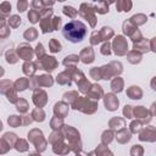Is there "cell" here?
<instances>
[{
    "label": "cell",
    "instance_id": "6da1fadb",
    "mask_svg": "<svg viewBox=\"0 0 156 156\" xmlns=\"http://www.w3.org/2000/svg\"><path fill=\"white\" fill-rule=\"evenodd\" d=\"M63 37L71 43H80L87 35V26L80 21H71L62 29Z\"/></svg>",
    "mask_w": 156,
    "mask_h": 156
},
{
    "label": "cell",
    "instance_id": "7a4b0ae2",
    "mask_svg": "<svg viewBox=\"0 0 156 156\" xmlns=\"http://www.w3.org/2000/svg\"><path fill=\"white\" fill-rule=\"evenodd\" d=\"M71 106L74 110H79L84 113H94L98 108V102L94 99L90 98H84V96H78L72 104Z\"/></svg>",
    "mask_w": 156,
    "mask_h": 156
},
{
    "label": "cell",
    "instance_id": "3957f363",
    "mask_svg": "<svg viewBox=\"0 0 156 156\" xmlns=\"http://www.w3.org/2000/svg\"><path fill=\"white\" fill-rule=\"evenodd\" d=\"M101 69V77L102 79H110L112 76H118L122 72V63L118 61H112L108 65H105L100 67Z\"/></svg>",
    "mask_w": 156,
    "mask_h": 156
},
{
    "label": "cell",
    "instance_id": "277c9868",
    "mask_svg": "<svg viewBox=\"0 0 156 156\" xmlns=\"http://www.w3.org/2000/svg\"><path fill=\"white\" fill-rule=\"evenodd\" d=\"M95 10H94V6L93 5H90V4H88V2H83L82 5H80V7H79V11H78V13L83 17V18H85L88 22H89V24H90V27H95V24H96V17H95Z\"/></svg>",
    "mask_w": 156,
    "mask_h": 156
},
{
    "label": "cell",
    "instance_id": "5b68a950",
    "mask_svg": "<svg viewBox=\"0 0 156 156\" xmlns=\"http://www.w3.org/2000/svg\"><path fill=\"white\" fill-rule=\"evenodd\" d=\"M54 84V79L50 74H41L29 78V88L37 89L39 87H51Z\"/></svg>",
    "mask_w": 156,
    "mask_h": 156
},
{
    "label": "cell",
    "instance_id": "8992f818",
    "mask_svg": "<svg viewBox=\"0 0 156 156\" xmlns=\"http://www.w3.org/2000/svg\"><path fill=\"white\" fill-rule=\"evenodd\" d=\"M37 66L39 69H45L48 72H52L57 66H58V62L56 61V58L54 56H43L40 58H38L37 61Z\"/></svg>",
    "mask_w": 156,
    "mask_h": 156
},
{
    "label": "cell",
    "instance_id": "52a82bcc",
    "mask_svg": "<svg viewBox=\"0 0 156 156\" xmlns=\"http://www.w3.org/2000/svg\"><path fill=\"white\" fill-rule=\"evenodd\" d=\"M112 49H113V52L118 56L127 55V51H128L127 39L123 35H117L112 41Z\"/></svg>",
    "mask_w": 156,
    "mask_h": 156
},
{
    "label": "cell",
    "instance_id": "ba28073f",
    "mask_svg": "<svg viewBox=\"0 0 156 156\" xmlns=\"http://www.w3.org/2000/svg\"><path fill=\"white\" fill-rule=\"evenodd\" d=\"M62 132H63V134L66 135V138L68 139V141H69V144L73 146H79L80 147V139H79V133L74 129V128H72L71 126H63L62 127Z\"/></svg>",
    "mask_w": 156,
    "mask_h": 156
},
{
    "label": "cell",
    "instance_id": "9c48e42d",
    "mask_svg": "<svg viewBox=\"0 0 156 156\" xmlns=\"http://www.w3.org/2000/svg\"><path fill=\"white\" fill-rule=\"evenodd\" d=\"M28 139L35 145V147L39 150V146L43 147V150L45 149V145H46V141L44 140V136H43V133L41 130L39 129H33L28 133Z\"/></svg>",
    "mask_w": 156,
    "mask_h": 156
},
{
    "label": "cell",
    "instance_id": "30bf717a",
    "mask_svg": "<svg viewBox=\"0 0 156 156\" xmlns=\"http://www.w3.org/2000/svg\"><path fill=\"white\" fill-rule=\"evenodd\" d=\"M16 52H17L18 57L22 58V60H24V61H32L33 55L35 54V52L33 51V49H32L28 44H26V43L20 44V45L17 46Z\"/></svg>",
    "mask_w": 156,
    "mask_h": 156
},
{
    "label": "cell",
    "instance_id": "8fae6325",
    "mask_svg": "<svg viewBox=\"0 0 156 156\" xmlns=\"http://www.w3.org/2000/svg\"><path fill=\"white\" fill-rule=\"evenodd\" d=\"M33 102L37 107H44L48 102V95L45 93V90L43 89H34V93H33Z\"/></svg>",
    "mask_w": 156,
    "mask_h": 156
},
{
    "label": "cell",
    "instance_id": "7c38bea8",
    "mask_svg": "<svg viewBox=\"0 0 156 156\" xmlns=\"http://www.w3.org/2000/svg\"><path fill=\"white\" fill-rule=\"evenodd\" d=\"M133 115H134L138 119H140L141 122H144V123H149L150 119H151V113H150V111L146 110L144 106H136V107H134V108H133Z\"/></svg>",
    "mask_w": 156,
    "mask_h": 156
},
{
    "label": "cell",
    "instance_id": "4fadbf2b",
    "mask_svg": "<svg viewBox=\"0 0 156 156\" xmlns=\"http://www.w3.org/2000/svg\"><path fill=\"white\" fill-rule=\"evenodd\" d=\"M72 71H73V67H67L66 71L61 72L57 77H56V82L61 85H71L72 84Z\"/></svg>",
    "mask_w": 156,
    "mask_h": 156
},
{
    "label": "cell",
    "instance_id": "5bb4252c",
    "mask_svg": "<svg viewBox=\"0 0 156 156\" xmlns=\"http://www.w3.org/2000/svg\"><path fill=\"white\" fill-rule=\"evenodd\" d=\"M139 139L146 140V141H155L156 140V128L152 126H149L139 132Z\"/></svg>",
    "mask_w": 156,
    "mask_h": 156
},
{
    "label": "cell",
    "instance_id": "9a60e30c",
    "mask_svg": "<svg viewBox=\"0 0 156 156\" xmlns=\"http://www.w3.org/2000/svg\"><path fill=\"white\" fill-rule=\"evenodd\" d=\"M118 104H119V101H118V99L116 98L115 94L110 93V94H106L104 96V105H105L106 110H108V111H116L117 107H118Z\"/></svg>",
    "mask_w": 156,
    "mask_h": 156
},
{
    "label": "cell",
    "instance_id": "2e32d148",
    "mask_svg": "<svg viewBox=\"0 0 156 156\" xmlns=\"http://www.w3.org/2000/svg\"><path fill=\"white\" fill-rule=\"evenodd\" d=\"M68 107L69 106H68V104L65 100L56 102L55 106H54V113H55V116L61 117V118H65L67 116V113H68Z\"/></svg>",
    "mask_w": 156,
    "mask_h": 156
},
{
    "label": "cell",
    "instance_id": "e0dca14e",
    "mask_svg": "<svg viewBox=\"0 0 156 156\" xmlns=\"http://www.w3.org/2000/svg\"><path fill=\"white\" fill-rule=\"evenodd\" d=\"M79 58L83 63H91L94 60H95V54H94V50L90 48V46H87L84 48L80 54H79Z\"/></svg>",
    "mask_w": 156,
    "mask_h": 156
},
{
    "label": "cell",
    "instance_id": "ac0fdd59",
    "mask_svg": "<svg viewBox=\"0 0 156 156\" xmlns=\"http://www.w3.org/2000/svg\"><path fill=\"white\" fill-rule=\"evenodd\" d=\"M133 49L139 51L140 54H145V52H147L150 50V41L144 39V38H141L140 40H136V41L133 43Z\"/></svg>",
    "mask_w": 156,
    "mask_h": 156
},
{
    "label": "cell",
    "instance_id": "d6986e66",
    "mask_svg": "<svg viewBox=\"0 0 156 156\" xmlns=\"http://www.w3.org/2000/svg\"><path fill=\"white\" fill-rule=\"evenodd\" d=\"M88 98L90 99H94V100H99L102 95H104V91H102V88L99 85V84H91L89 91L87 93Z\"/></svg>",
    "mask_w": 156,
    "mask_h": 156
},
{
    "label": "cell",
    "instance_id": "ffe728a7",
    "mask_svg": "<svg viewBox=\"0 0 156 156\" xmlns=\"http://www.w3.org/2000/svg\"><path fill=\"white\" fill-rule=\"evenodd\" d=\"M50 17H51V16L41 17V18H40V29H41V33H44V34L54 30L52 20H50Z\"/></svg>",
    "mask_w": 156,
    "mask_h": 156
},
{
    "label": "cell",
    "instance_id": "44dd1931",
    "mask_svg": "<svg viewBox=\"0 0 156 156\" xmlns=\"http://www.w3.org/2000/svg\"><path fill=\"white\" fill-rule=\"evenodd\" d=\"M22 67H23V73L26 76H29V77H33L35 71L38 69L37 62H32V61H26Z\"/></svg>",
    "mask_w": 156,
    "mask_h": 156
},
{
    "label": "cell",
    "instance_id": "7402d4cb",
    "mask_svg": "<svg viewBox=\"0 0 156 156\" xmlns=\"http://www.w3.org/2000/svg\"><path fill=\"white\" fill-rule=\"evenodd\" d=\"M127 95L129 99H133V100H138V99H141L143 96V90L136 87V85H132L127 89Z\"/></svg>",
    "mask_w": 156,
    "mask_h": 156
},
{
    "label": "cell",
    "instance_id": "603a6c76",
    "mask_svg": "<svg viewBox=\"0 0 156 156\" xmlns=\"http://www.w3.org/2000/svg\"><path fill=\"white\" fill-rule=\"evenodd\" d=\"M95 2H96V5L94 6L95 12L101 13V15L108 12V1H107V0H98V1H95Z\"/></svg>",
    "mask_w": 156,
    "mask_h": 156
},
{
    "label": "cell",
    "instance_id": "cb8c5ba5",
    "mask_svg": "<svg viewBox=\"0 0 156 156\" xmlns=\"http://www.w3.org/2000/svg\"><path fill=\"white\" fill-rule=\"evenodd\" d=\"M132 132H129V130H127L126 128H121L118 132H117V140L119 141V143H127V141H129L130 140V134Z\"/></svg>",
    "mask_w": 156,
    "mask_h": 156
},
{
    "label": "cell",
    "instance_id": "d4e9b609",
    "mask_svg": "<svg viewBox=\"0 0 156 156\" xmlns=\"http://www.w3.org/2000/svg\"><path fill=\"white\" fill-rule=\"evenodd\" d=\"M133 4H132V0H117V4H116V7H117V11H124V12H128L130 11Z\"/></svg>",
    "mask_w": 156,
    "mask_h": 156
},
{
    "label": "cell",
    "instance_id": "484cf974",
    "mask_svg": "<svg viewBox=\"0 0 156 156\" xmlns=\"http://www.w3.org/2000/svg\"><path fill=\"white\" fill-rule=\"evenodd\" d=\"M13 85H15V89L17 91H23L27 88H29V79L28 78H18L13 83Z\"/></svg>",
    "mask_w": 156,
    "mask_h": 156
},
{
    "label": "cell",
    "instance_id": "4316f807",
    "mask_svg": "<svg viewBox=\"0 0 156 156\" xmlns=\"http://www.w3.org/2000/svg\"><path fill=\"white\" fill-rule=\"evenodd\" d=\"M99 33H100L101 41H108V39H111L113 37V30L110 27H102L99 30Z\"/></svg>",
    "mask_w": 156,
    "mask_h": 156
},
{
    "label": "cell",
    "instance_id": "83f0119b",
    "mask_svg": "<svg viewBox=\"0 0 156 156\" xmlns=\"http://www.w3.org/2000/svg\"><path fill=\"white\" fill-rule=\"evenodd\" d=\"M123 85H124V82H123V79L121 77H116L111 82V89L115 93H121L123 90Z\"/></svg>",
    "mask_w": 156,
    "mask_h": 156
},
{
    "label": "cell",
    "instance_id": "f1b7e54d",
    "mask_svg": "<svg viewBox=\"0 0 156 156\" xmlns=\"http://www.w3.org/2000/svg\"><path fill=\"white\" fill-rule=\"evenodd\" d=\"M127 58H128V61H129L130 63L135 65V63H139V62L141 61V54H140L139 51H136V50H134V49H133L132 51H129V52H128Z\"/></svg>",
    "mask_w": 156,
    "mask_h": 156
},
{
    "label": "cell",
    "instance_id": "f546056e",
    "mask_svg": "<svg viewBox=\"0 0 156 156\" xmlns=\"http://www.w3.org/2000/svg\"><path fill=\"white\" fill-rule=\"evenodd\" d=\"M79 60H80V58H79L78 55H68V56L65 57V60H63L62 63H63L66 67H76V65L78 63Z\"/></svg>",
    "mask_w": 156,
    "mask_h": 156
},
{
    "label": "cell",
    "instance_id": "4dcf8cb0",
    "mask_svg": "<svg viewBox=\"0 0 156 156\" xmlns=\"http://www.w3.org/2000/svg\"><path fill=\"white\" fill-rule=\"evenodd\" d=\"M108 126L111 129H121L124 127V119L121 118V117H113L110 119L108 122Z\"/></svg>",
    "mask_w": 156,
    "mask_h": 156
},
{
    "label": "cell",
    "instance_id": "1f68e13d",
    "mask_svg": "<svg viewBox=\"0 0 156 156\" xmlns=\"http://www.w3.org/2000/svg\"><path fill=\"white\" fill-rule=\"evenodd\" d=\"M146 20H147V17L145 16V15H143V13H138V15H134V16H132L130 18H129V21L135 26V27H138V26H141V24H144L145 22H146Z\"/></svg>",
    "mask_w": 156,
    "mask_h": 156
},
{
    "label": "cell",
    "instance_id": "d6a6232c",
    "mask_svg": "<svg viewBox=\"0 0 156 156\" xmlns=\"http://www.w3.org/2000/svg\"><path fill=\"white\" fill-rule=\"evenodd\" d=\"M32 117L37 122H43L45 119V112H44V110L41 107H37V108H34L32 111Z\"/></svg>",
    "mask_w": 156,
    "mask_h": 156
},
{
    "label": "cell",
    "instance_id": "836d02e7",
    "mask_svg": "<svg viewBox=\"0 0 156 156\" xmlns=\"http://www.w3.org/2000/svg\"><path fill=\"white\" fill-rule=\"evenodd\" d=\"M63 126H65V124H63V119H62L61 117L55 116V117H52V119L50 121V127H51L54 130L62 129V127H63Z\"/></svg>",
    "mask_w": 156,
    "mask_h": 156
},
{
    "label": "cell",
    "instance_id": "e575fe53",
    "mask_svg": "<svg viewBox=\"0 0 156 156\" xmlns=\"http://www.w3.org/2000/svg\"><path fill=\"white\" fill-rule=\"evenodd\" d=\"M23 37H24L26 40L33 41V40H35L37 37H38V30H37L35 28H28V29L23 33Z\"/></svg>",
    "mask_w": 156,
    "mask_h": 156
},
{
    "label": "cell",
    "instance_id": "d590c367",
    "mask_svg": "<svg viewBox=\"0 0 156 156\" xmlns=\"http://www.w3.org/2000/svg\"><path fill=\"white\" fill-rule=\"evenodd\" d=\"M16 108H17L18 112L26 113V112L28 111V108H29V105H28L27 100H24V99H18L17 102H16Z\"/></svg>",
    "mask_w": 156,
    "mask_h": 156
},
{
    "label": "cell",
    "instance_id": "8d00e7d4",
    "mask_svg": "<svg viewBox=\"0 0 156 156\" xmlns=\"http://www.w3.org/2000/svg\"><path fill=\"white\" fill-rule=\"evenodd\" d=\"M136 29V27L128 20V21H126V22H123V32H124V34L126 35H128V37H130L133 33H134V30Z\"/></svg>",
    "mask_w": 156,
    "mask_h": 156
},
{
    "label": "cell",
    "instance_id": "74e56055",
    "mask_svg": "<svg viewBox=\"0 0 156 156\" xmlns=\"http://www.w3.org/2000/svg\"><path fill=\"white\" fill-rule=\"evenodd\" d=\"M40 18H41V16H40V11H38V10H35V9L29 10V12H28V20H29L32 23H37V22H39Z\"/></svg>",
    "mask_w": 156,
    "mask_h": 156
},
{
    "label": "cell",
    "instance_id": "f35d334b",
    "mask_svg": "<svg viewBox=\"0 0 156 156\" xmlns=\"http://www.w3.org/2000/svg\"><path fill=\"white\" fill-rule=\"evenodd\" d=\"M61 43L56 39V38H52V39H50V41H49V50L51 51V52H58L60 50H61Z\"/></svg>",
    "mask_w": 156,
    "mask_h": 156
},
{
    "label": "cell",
    "instance_id": "ab89813d",
    "mask_svg": "<svg viewBox=\"0 0 156 156\" xmlns=\"http://www.w3.org/2000/svg\"><path fill=\"white\" fill-rule=\"evenodd\" d=\"M5 57H6V61L9 63H16L18 61V58H20L18 55H17V52H15L13 50H7L5 52Z\"/></svg>",
    "mask_w": 156,
    "mask_h": 156
},
{
    "label": "cell",
    "instance_id": "60d3db41",
    "mask_svg": "<svg viewBox=\"0 0 156 156\" xmlns=\"http://www.w3.org/2000/svg\"><path fill=\"white\" fill-rule=\"evenodd\" d=\"M21 17L17 16V15H12L9 17L7 20V23H9V27H12V28H17L20 24H21Z\"/></svg>",
    "mask_w": 156,
    "mask_h": 156
},
{
    "label": "cell",
    "instance_id": "b9f144b4",
    "mask_svg": "<svg viewBox=\"0 0 156 156\" xmlns=\"http://www.w3.org/2000/svg\"><path fill=\"white\" fill-rule=\"evenodd\" d=\"M7 122H9V124L11 127H18V126L23 124V117H18V116H15L13 115V116H10L9 117Z\"/></svg>",
    "mask_w": 156,
    "mask_h": 156
},
{
    "label": "cell",
    "instance_id": "7bdbcfd3",
    "mask_svg": "<svg viewBox=\"0 0 156 156\" xmlns=\"http://www.w3.org/2000/svg\"><path fill=\"white\" fill-rule=\"evenodd\" d=\"M0 12H1L2 18H4L5 16L10 15V12H11V4H10L9 1H4V2H1V5H0Z\"/></svg>",
    "mask_w": 156,
    "mask_h": 156
},
{
    "label": "cell",
    "instance_id": "ee69618b",
    "mask_svg": "<svg viewBox=\"0 0 156 156\" xmlns=\"http://www.w3.org/2000/svg\"><path fill=\"white\" fill-rule=\"evenodd\" d=\"M62 11H63V13H65L66 16H68L69 18H74V17L78 15V11H77L76 9H73L72 6H65Z\"/></svg>",
    "mask_w": 156,
    "mask_h": 156
},
{
    "label": "cell",
    "instance_id": "f6af8a7d",
    "mask_svg": "<svg viewBox=\"0 0 156 156\" xmlns=\"http://www.w3.org/2000/svg\"><path fill=\"white\" fill-rule=\"evenodd\" d=\"M112 139H113V133H112V130H105V132L102 133V136H101L102 144H110Z\"/></svg>",
    "mask_w": 156,
    "mask_h": 156
},
{
    "label": "cell",
    "instance_id": "bcb514c9",
    "mask_svg": "<svg viewBox=\"0 0 156 156\" xmlns=\"http://www.w3.org/2000/svg\"><path fill=\"white\" fill-rule=\"evenodd\" d=\"M77 98H78V93L77 91H68V93H65L63 94V100L65 101H68L69 104H72Z\"/></svg>",
    "mask_w": 156,
    "mask_h": 156
},
{
    "label": "cell",
    "instance_id": "7dc6e473",
    "mask_svg": "<svg viewBox=\"0 0 156 156\" xmlns=\"http://www.w3.org/2000/svg\"><path fill=\"white\" fill-rule=\"evenodd\" d=\"M141 121L140 119H136V121H133L130 123V132L132 133H139L143 128H141Z\"/></svg>",
    "mask_w": 156,
    "mask_h": 156
},
{
    "label": "cell",
    "instance_id": "c3c4849f",
    "mask_svg": "<svg viewBox=\"0 0 156 156\" xmlns=\"http://www.w3.org/2000/svg\"><path fill=\"white\" fill-rule=\"evenodd\" d=\"M90 77H91L93 79H95V80L102 79V77H101V69H100V67H93V68L90 69Z\"/></svg>",
    "mask_w": 156,
    "mask_h": 156
},
{
    "label": "cell",
    "instance_id": "681fc988",
    "mask_svg": "<svg viewBox=\"0 0 156 156\" xmlns=\"http://www.w3.org/2000/svg\"><path fill=\"white\" fill-rule=\"evenodd\" d=\"M101 41V38H100V33L98 30H94L90 35V44L91 45H98L99 43Z\"/></svg>",
    "mask_w": 156,
    "mask_h": 156
},
{
    "label": "cell",
    "instance_id": "f907efd6",
    "mask_svg": "<svg viewBox=\"0 0 156 156\" xmlns=\"http://www.w3.org/2000/svg\"><path fill=\"white\" fill-rule=\"evenodd\" d=\"M15 146H16V149H17L18 151H26V150L28 149V144H27L26 140H23V139H20V140L17 139Z\"/></svg>",
    "mask_w": 156,
    "mask_h": 156
},
{
    "label": "cell",
    "instance_id": "816d5d0a",
    "mask_svg": "<svg viewBox=\"0 0 156 156\" xmlns=\"http://www.w3.org/2000/svg\"><path fill=\"white\" fill-rule=\"evenodd\" d=\"M0 30H1V33H0L1 38H6L7 35H10V27H6L4 18H1V29Z\"/></svg>",
    "mask_w": 156,
    "mask_h": 156
},
{
    "label": "cell",
    "instance_id": "f5cc1de1",
    "mask_svg": "<svg viewBox=\"0 0 156 156\" xmlns=\"http://www.w3.org/2000/svg\"><path fill=\"white\" fill-rule=\"evenodd\" d=\"M35 55H37V57L38 58H40V57H43V56H45L46 54H45V49H44V46H43V44L41 43H39L37 46H35Z\"/></svg>",
    "mask_w": 156,
    "mask_h": 156
},
{
    "label": "cell",
    "instance_id": "db71d44e",
    "mask_svg": "<svg viewBox=\"0 0 156 156\" xmlns=\"http://www.w3.org/2000/svg\"><path fill=\"white\" fill-rule=\"evenodd\" d=\"M123 115H124V117H127V118H133V117H134V115H133V106L126 105L124 108H123Z\"/></svg>",
    "mask_w": 156,
    "mask_h": 156
},
{
    "label": "cell",
    "instance_id": "11a10c76",
    "mask_svg": "<svg viewBox=\"0 0 156 156\" xmlns=\"http://www.w3.org/2000/svg\"><path fill=\"white\" fill-rule=\"evenodd\" d=\"M17 9L20 12H24L28 9V1L27 0H18L17 2Z\"/></svg>",
    "mask_w": 156,
    "mask_h": 156
},
{
    "label": "cell",
    "instance_id": "9f6ffc18",
    "mask_svg": "<svg viewBox=\"0 0 156 156\" xmlns=\"http://www.w3.org/2000/svg\"><path fill=\"white\" fill-rule=\"evenodd\" d=\"M101 54L102 55H105V56H107V55H110L111 54V44L108 43V41H106L102 46H101Z\"/></svg>",
    "mask_w": 156,
    "mask_h": 156
},
{
    "label": "cell",
    "instance_id": "6f0895ef",
    "mask_svg": "<svg viewBox=\"0 0 156 156\" xmlns=\"http://www.w3.org/2000/svg\"><path fill=\"white\" fill-rule=\"evenodd\" d=\"M32 9H35L38 11H41L44 9V4L41 0H33L32 1Z\"/></svg>",
    "mask_w": 156,
    "mask_h": 156
},
{
    "label": "cell",
    "instance_id": "680465c9",
    "mask_svg": "<svg viewBox=\"0 0 156 156\" xmlns=\"http://www.w3.org/2000/svg\"><path fill=\"white\" fill-rule=\"evenodd\" d=\"M141 38H143V37H141V33H140V30H139L138 28H136V29L134 30V33L130 35V39L133 40V43H134V41H136V40H140Z\"/></svg>",
    "mask_w": 156,
    "mask_h": 156
},
{
    "label": "cell",
    "instance_id": "91938a15",
    "mask_svg": "<svg viewBox=\"0 0 156 156\" xmlns=\"http://www.w3.org/2000/svg\"><path fill=\"white\" fill-rule=\"evenodd\" d=\"M52 26H54V30H56V29H58L60 28V26H61V18L60 17H54L52 18Z\"/></svg>",
    "mask_w": 156,
    "mask_h": 156
},
{
    "label": "cell",
    "instance_id": "94428289",
    "mask_svg": "<svg viewBox=\"0 0 156 156\" xmlns=\"http://www.w3.org/2000/svg\"><path fill=\"white\" fill-rule=\"evenodd\" d=\"M150 50L154 51V52H156V37L150 40Z\"/></svg>",
    "mask_w": 156,
    "mask_h": 156
},
{
    "label": "cell",
    "instance_id": "6125c7cd",
    "mask_svg": "<svg viewBox=\"0 0 156 156\" xmlns=\"http://www.w3.org/2000/svg\"><path fill=\"white\" fill-rule=\"evenodd\" d=\"M41 1H43V4H44V6H45V7L52 6V5H54V2H55V0H41Z\"/></svg>",
    "mask_w": 156,
    "mask_h": 156
},
{
    "label": "cell",
    "instance_id": "be15d7a7",
    "mask_svg": "<svg viewBox=\"0 0 156 156\" xmlns=\"http://www.w3.org/2000/svg\"><path fill=\"white\" fill-rule=\"evenodd\" d=\"M150 113H151V116H156V102H154V104L151 105V107H150Z\"/></svg>",
    "mask_w": 156,
    "mask_h": 156
},
{
    "label": "cell",
    "instance_id": "e7e4bbea",
    "mask_svg": "<svg viewBox=\"0 0 156 156\" xmlns=\"http://www.w3.org/2000/svg\"><path fill=\"white\" fill-rule=\"evenodd\" d=\"M150 85H151V88H152L154 90H156V77H154V78L151 79V82H150Z\"/></svg>",
    "mask_w": 156,
    "mask_h": 156
},
{
    "label": "cell",
    "instance_id": "03108f58",
    "mask_svg": "<svg viewBox=\"0 0 156 156\" xmlns=\"http://www.w3.org/2000/svg\"><path fill=\"white\" fill-rule=\"evenodd\" d=\"M107 1H108V4H112V2H115L116 0H107Z\"/></svg>",
    "mask_w": 156,
    "mask_h": 156
},
{
    "label": "cell",
    "instance_id": "003e7915",
    "mask_svg": "<svg viewBox=\"0 0 156 156\" xmlns=\"http://www.w3.org/2000/svg\"><path fill=\"white\" fill-rule=\"evenodd\" d=\"M58 1H66V0H58Z\"/></svg>",
    "mask_w": 156,
    "mask_h": 156
}]
</instances>
